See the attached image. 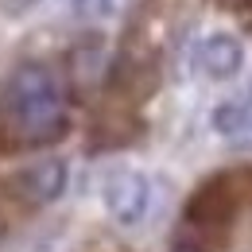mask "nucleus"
Instances as JSON below:
<instances>
[{
	"label": "nucleus",
	"instance_id": "nucleus-7",
	"mask_svg": "<svg viewBox=\"0 0 252 252\" xmlns=\"http://www.w3.org/2000/svg\"><path fill=\"white\" fill-rule=\"evenodd\" d=\"M167 252H214V245H210L202 233H194L187 221H179V229H175V237H171Z\"/></svg>",
	"mask_w": 252,
	"mask_h": 252
},
{
	"label": "nucleus",
	"instance_id": "nucleus-5",
	"mask_svg": "<svg viewBox=\"0 0 252 252\" xmlns=\"http://www.w3.org/2000/svg\"><path fill=\"white\" fill-rule=\"evenodd\" d=\"M66 179H70L66 159L47 156L39 163H32V167H24L12 179V190L24 198V206H51V202H59L66 194Z\"/></svg>",
	"mask_w": 252,
	"mask_h": 252
},
{
	"label": "nucleus",
	"instance_id": "nucleus-8",
	"mask_svg": "<svg viewBox=\"0 0 252 252\" xmlns=\"http://www.w3.org/2000/svg\"><path fill=\"white\" fill-rule=\"evenodd\" d=\"M32 4H39V0H8V8H16V12H24V8H32Z\"/></svg>",
	"mask_w": 252,
	"mask_h": 252
},
{
	"label": "nucleus",
	"instance_id": "nucleus-6",
	"mask_svg": "<svg viewBox=\"0 0 252 252\" xmlns=\"http://www.w3.org/2000/svg\"><path fill=\"white\" fill-rule=\"evenodd\" d=\"M210 125H214V132H221V136H241V132H252L249 113H245L241 97H233V101H221L218 109H214V117H210Z\"/></svg>",
	"mask_w": 252,
	"mask_h": 252
},
{
	"label": "nucleus",
	"instance_id": "nucleus-9",
	"mask_svg": "<svg viewBox=\"0 0 252 252\" xmlns=\"http://www.w3.org/2000/svg\"><path fill=\"white\" fill-rule=\"evenodd\" d=\"M241 105H245V113H249V125H252V86H249V94L241 97Z\"/></svg>",
	"mask_w": 252,
	"mask_h": 252
},
{
	"label": "nucleus",
	"instance_id": "nucleus-2",
	"mask_svg": "<svg viewBox=\"0 0 252 252\" xmlns=\"http://www.w3.org/2000/svg\"><path fill=\"white\" fill-rule=\"evenodd\" d=\"M237 210H241V190H237V179H233V175H214V179H206L202 187L190 194L183 221H187L194 233H202L210 245H218L221 237L233 229Z\"/></svg>",
	"mask_w": 252,
	"mask_h": 252
},
{
	"label": "nucleus",
	"instance_id": "nucleus-4",
	"mask_svg": "<svg viewBox=\"0 0 252 252\" xmlns=\"http://www.w3.org/2000/svg\"><path fill=\"white\" fill-rule=\"evenodd\" d=\"M194 70L210 82H229L245 70V43L233 32H210L194 47Z\"/></svg>",
	"mask_w": 252,
	"mask_h": 252
},
{
	"label": "nucleus",
	"instance_id": "nucleus-1",
	"mask_svg": "<svg viewBox=\"0 0 252 252\" xmlns=\"http://www.w3.org/2000/svg\"><path fill=\"white\" fill-rule=\"evenodd\" d=\"M0 109H4L8 132L20 136L24 144H51L70 125L63 82L43 63H28L8 78Z\"/></svg>",
	"mask_w": 252,
	"mask_h": 252
},
{
	"label": "nucleus",
	"instance_id": "nucleus-3",
	"mask_svg": "<svg viewBox=\"0 0 252 252\" xmlns=\"http://www.w3.org/2000/svg\"><path fill=\"white\" fill-rule=\"evenodd\" d=\"M101 206L121 229H136L152 210V179L136 167H117L101 179Z\"/></svg>",
	"mask_w": 252,
	"mask_h": 252
}]
</instances>
